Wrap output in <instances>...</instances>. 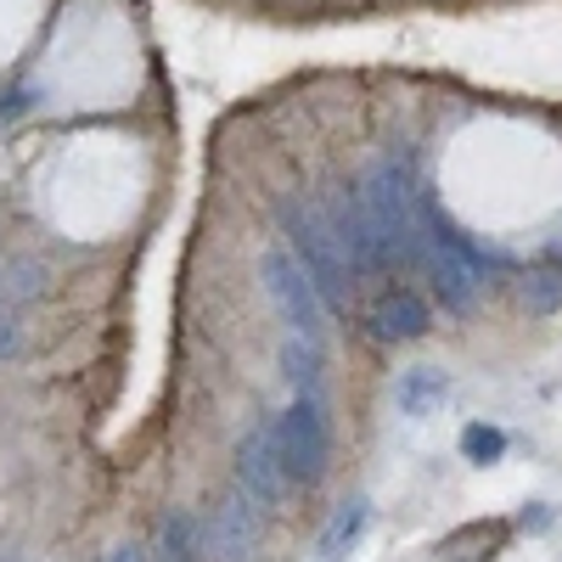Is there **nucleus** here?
Masks as SVG:
<instances>
[{
  "mask_svg": "<svg viewBox=\"0 0 562 562\" xmlns=\"http://www.w3.org/2000/svg\"><path fill=\"white\" fill-rule=\"evenodd\" d=\"M360 203L371 214L383 237V254L394 270H422V254H428V203H422L411 164L405 158H378L360 180Z\"/></svg>",
  "mask_w": 562,
  "mask_h": 562,
  "instance_id": "1",
  "label": "nucleus"
},
{
  "mask_svg": "<svg viewBox=\"0 0 562 562\" xmlns=\"http://www.w3.org/2000/svg\"><path fill=\"white\" fill-rule=\"evenodd\" d=\"M276 225H281V237H288V248L299 254V265L310 270V281L321 288L326 310H349L355 299V270L333 237V220H326L321 203H304V198H281L276 203Z\"/></svg>",
  "mask_w": 562,
  "mask_h": 562,
  "instance_id": "2",
  "label": "nucleus"
},
{
  "mask_svg": "<svg viewBox=\"0 0 562 562\" xmlns=\"http://www.w3.org/2000/svg\"><path fill=\"white\" fill-rule=\"evenodd\" d=\"M259 281H265V299L276 304L281 326L293 338H326V299L310 281V270L299 265L293 248H265L259 254Z\"/></svg>",
  "mask_w": 562,
  "mask_h": 562,
  "instance_id": "3",
  "label": "nucleus"
},
{
  "mask_svg": "<svg viewBox=\"0 0 562 562\" xmlns=\"http://www.w3.org/2000/svg\"><path fill=\"white\" fill-rule=\"evenodd\" d=\"M276 445L281 461H288V479L293 484H321L326 479V461H333V422H326L321 394H293V405L276 416Z\"/></svg>",
  "mask_w": 562,
  "mask_h": 562,
  "instance_id": "4",
  "label": "nucleus"
},
{
  "mask_svg": "<svg viewBox=\"0 0 562 562\" xmlns=\"http://www.w3.org/2000/svg\"><path fill=\"white\" fill-rule=\"evenodd\" d=\"M321 209H326V220H333V237H338V248H344L355 281H366V276H389V270H394L389 254H383L378 225H371V214H366V203H360V186H338V192L326 198Z\"/></svg>",
  "mask_w": 562,
  "mask_h": 562,
  "instance_id": "5",
  "label": "nucleus"
},
{
  "mask_svg": "<svg viewBox=\"0 0 562 562\" xmlns=\"http://www.w3.org/2000/svg\"><path fill=\"white\" fill-rule=\"evenodd\" d=\"M259 540H265V518H259V501L248 490L225 495L203 524V557H214V562H254Z\"/></svg>",
  "mask_w": 562,
  "mask_h": 562,
  "instance_id": "6",
  "label": "nucleus"
},
{
  "mask_svg": "<svg viewBox=\"0 0 562 562\" xmlns=\"http://www.w3.org/2000/svg\"><path fill=\"white\" fill-rule=\"evenodd\" d=\"M288 461H281V445H276V422H259V428L243 434L237 445V490H248L259 506H276L288 495Z\"/></svg>",
  "mask_w": 562,
  "mask_h": 562,
  "instance_id": "7",
  "label": "nucleus"
},
{
  "mask_svg": "<svg viewBox=\"0 0 562 562\" xmlns=\"http://www.w3.org/2000/svg\"><path fill=\"white\" fill-rule=\"evenodd\" d=\"M366 326H371L378 344H416V338L434 333V304L422 293H411V288H389L366 310Z\"/></svg>",
  "mask_w": 562,
  "mask_h": 562,
  "instance_id": "8",
  "label": "nucleus"
},
{
  "mask_svg": "<svg viewBox=\"0 0 562 562\" xmlns=\"http://www.w3.org/2000/svg\"><path fill=\"white\" fill-rule=\"evenodd\" d=\"M445 400H450V371H439V366H411V371H400V378H394V405L411 422L434 416Z\"/></svg>",
  "mask_w": 562,
  "mask_h": 562,
  "instance_id": "9",
  "label": "nucleus"
},
{
  "mask_svg": "<svg viewBox=\"0 0 562 562\" xmlns=\"http://www.w3.org/2000/svg\"><path fill=\"white\" fill-rule=\"evenodd\" d=\"M366 518H371V501H366V495L338 501V506H333V518H326V529H321V557H326V562L344 557V551L366 535Z\"/></svg>",
  "mask_w": 562,
  "mask_h": 562,
  "instance_id": "10",
  "label": "nucleus"
},
{
  "mask_svg": "<svg viewBox=\"0 0 562 562\" xmlns=\"http://www.w3.org/2000/svg\"><path fill=\"white\" fill-rule=\"evenodd\" d=\"M281 378H288L299 394L310 389L315 394V383H321V371H326V349H321V338H293L288 333V344H281Z\"/></svg>",
  "mask_w": 562,
  "mask_h": 562,
  "instance_id": "11",
  "label": "nucleus"
},
{
  "mask_svg": "<svg viewBox=\"0 0 562 562\" xmlns=\"http://www.w3.org/2000/svg\"><path fill=\"white\" fill-rule=\"evenodd\" d=\"M153 557H158V562H203V535H198V524L186 518V512H169V518L158 524Z\"/></svg>",
  "mask_w": 562,
  "mask_h": 562,
  "instance_id": "12",
  "label": "nucleus"
},
{
  "mask_svg": "<svg viewBox=\"0 0 562 562\" xmlns=\"http://www.w3.org/2000/svg\"><path fill=\"white\" fill-rule=\"evenodd\" d=\"M461 456L473 467H495L506 456V434L495 428V422H467L461 428Z\"/></svg>",
  "mask_w": 562,
  "mask_h": 562,
  "instance_id": "13",
  "label": "nucleus"
},
{
  "mask_svg": "<svg viewBox=\"0 0 562 562\" xmlns=\"http://www.w3.org/2000/svg\"><path fill=\"white\" fill-rule=\"evenodd\" d=\"M524 304H529V315H551L562 304V270H535L524 281Z\"/></svg>",
  "mask_w": 562,
  "mask_h": 562,
  "instance_id": "14",
  "label": "nucleus"
},
{
  "mask_svg": "<svg viewBox=\"0 0 562 562\" xmlns=\"http://www.w3.org/2000/svg\"><path fill=\"white\" fill-rule=\"evenodd\" d=\"M23 349V321H18V310H12V299L0 293V360H12Z\"/></svg>",
  "mask_w": 562,
  "mask_h": 562,
  "instance_id": "15",
  "label": "nucleus"
},
{
  "mask_svg": "<svg viewBox=\"0 0 562 562\" xmlns=\"http://www.w3.org/2000/svg\"><path fill=\"white\" fill-rule=\"evenodd\" d=\"M102 562H147V551H140L135 540H119V546L102 551Z\"/></svg>",
  "mask_w": 562,
  "mask_h": 562,
  "instance_id": "16",
  "label": "nucleus"
},
{
  "mask_svg": "<svg viewBox=\"0 0 562 562\" xmlns=\"http://www.w3.org/2000/svg\"><path fill=\"white\" fill-rule=\"evenodd\" d=\"M518 524H524V529H546V524H551V512H546V506H535V512H524Z\"/></svg>",
  "mask_w": 562,
  "mask_h": 562,
  "instance_id": "17",
  "label": "nucleus"
}]
</instances>
